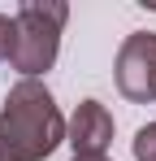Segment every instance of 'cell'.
Listing matches in <instances>:
<instances>
[{
  "label": "cell",
  "instance_id": "6da1fadb",
  "mask_svg": "<svg viewBox=\"0 0 156 161\" xmlns=\"http://www.w3.org/2000/svg\"><path fill=\"white\" fill-rule=\"evenodd\" d=\"M0 135L18 161H44L65 144V118L39 79H18L0 105Z\"/></svg>",
  "mask_w": 156,
  "mask_h": 161
},
{
  "label": "cell",
  "instance_id": "7a4b0ae2",
  "mask_svg": "<svg viewBox=\"0 0 156 161\" xmlns=\"http://www.w3.org/2000/svg\"><path fill=\"white\" fill-rule=\"evenodd\" d=\"M65 18H70V4H61V0H22L18 4V13H13L18 35H13L9 65L22 79H39V74H48L56 65Z\"/></svg>",
  "mask_w": 156,
  "mask_h": 161
},
{
  "label": "cell",
  "instance_id": "3957f363",
  "mask_svg": "<svg viewBox=\"0 0 156 161\" xmlns=\"http://www.w3.org/2000/svg\"><path fill=\"white\" fill-rule=\"evenodd\" d=\"M117 92L134 105H156V31H134L117 48Z\"/></svg>",
  "mask_w": 156,
  "mask_h": 161
},
{
  "label": "cell",
  "instance_id": "277c9868",
  "mask_svg": "<svg viewBox=\"0 0 156 161\" xmlns=\"http://www.w3.org/2000/svg\"><path fill=\"white\" fill-rule=\"evenodd\" d=\"M65 144L74 148V157H104L113 144V113L100 100H82L65 122Z\"/></svg>",
  "mask_w": 156,
  "mask_h": 161
},
{
  "label": "cell",
  "instance_id": "5b68a950",
  "mask_svg": "<svg viewBox=\"0 0 156 161\" xmlns=\"http://www.w3.org/2000/svg\"><path fill=\"white\" fill-rule=\"evenodd\" d=\"M130 153H134V161H156V122H148V126L134 131Z\"/></svg>",
  "mask_w": 156,
  "mask_h": 161
},
{
  "label": "cell",
  "instance_id": "8992f818",
  "mask_svg": "<svg viewBox=\"0 0 156 161\" xmlns=\"http://www.w3.org/2000/svg\"><path fill=\"white\" fill-rule=\"evenodd\" d=\"M13 35H18L13 18H4V13H0V61H9V57H13Z\"/></svg>",
  "mask_w": 156,
  "mask_h": 161
},
{
  "label": "cell",
  "instance_id": "52a82bcc",
  "mask_svg": "<svg viewBox=\"0 0 156 161\" xmlns=\"http://www.w3.org/2000/svg\"><path fill=\"white\" fill-rule=\"evenodd\" d=\"M0 161H18V157H13V148H9V139H4V135H0Z\"/></svg>",
  "mask_w": 156,
  "mask_h": 161
},
{
  "label": "cell",
  "instance_id": "ba28073f",
  "mask_svg": "<svg viewBox=\"0 0 156 161\" xmlns=\"http://www.w3.org/2000/svg\"><path fill=\"white\" fill-rule=\"evenodd\" d=\"M70 161H108V157H70Z\"/></svg>",
  "mask_w": 156,
  "mask_h": 161
}]
</instances>
